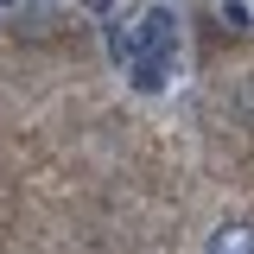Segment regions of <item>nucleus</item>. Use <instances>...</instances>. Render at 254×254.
Instances as JSON below:
<instances>
[{
  "mask_svg": "<svg viewBox=\"0 0 254 254\" xmlns=\"http://www.w3.org/2000/svg\"><path fill=\"white\" fill-rule=\"evenodd\" d=\"M216 19L229 32H248V13H242V6H235V0H216Z\"/></svg>",
  "mask_w": 254,
  "mask_h": 254,
  "instance_id": "7ed1b4c3",
  "label": "nucleus"
},
{
  "mask_svg": "<svg viewBox=\"0 0 254 254\" xmlns=\"http://www.w3.org/2000/svg\"><path fill=\"white\" fill-rule=\"evenodd\" d=\"M203 254H254V222H222Z\"/></svg>",
  "mask_w": 254,
  "mask_h": 254,
  "instance_id": "f03ea898",
  "label": "nucleus"
},
{
  "mask_svg": "<svg viewBox=\"0 0 254 254\" xmlns=\"http://www.w3.org/2000/svg\"><path fill=\"white\" fill-rule=\"evenodd\" d=\"M172 58H178V19H172L165 6H146V13L121 32V64L133 70L140 89H159L165 70H172Z\"/></svg>",
  "mask_w": 254,
  "mask_h": 254,
  "instance_id": "f257e3e1",
  "label": "nucleus"
}]
</instances>
